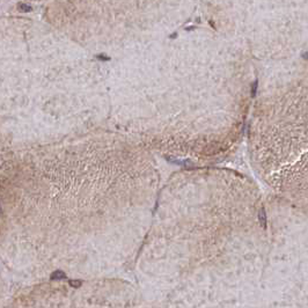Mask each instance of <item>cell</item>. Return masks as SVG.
<instances>
[{
    "instance_id": "obj_3",
    "label": "cell",
    "mask_w": 308,
    "mask_h": 308,
    "mask_svg": "<svg viewBox=\"0 0 308 308\" xmlns=\"http://www.w3.org/2000/svg\"><path fill=\"white\" fill-rule=\"evenodd\" d=\"M68 283L73 287H80L81 286V280H70Z\"/></svg>"
},
{
    "instance_id": "obj_2",
    "label": "cell",
    "mask_w": 308,
    "mask_h": 308,
    "mask_svg": "<svg viewBox=\"0 0 308 308\" xmlns=\"http://www.w3.org/2000/svg\"><path fill=\"white\" fill-rule=\"evenodd\" d=\"M258 218H260V222L263 227H266V217H265L264 209H261L260 213H258Z\"/></svg>"
},
{
    "instance_id": "obj_5",
    "label": "cell",
    "mask_w": 308,
    "mask_h": 308,
    "mask_svg": "<svg viewBox=\"0 0 308 308\" xmlns=\"http://www.w3.org/2000/svg\"><path fill=\"white\" fill-rule=\"evenodd\" d=\"M0 214H1V207H0Z\"/></svg>"
},
{
    "instance_id": "obj_4",
    "label": "cell",
    "mask_w": 308,
    "mask_h": 308,
    "mask_svg": "<svg viewBox=\"0 0 308 308\" xmlns=\"http://www.w3.org/2000/svg\"><path fill=\"white\" fill-rule=\"evenodd\" d=\"M256 91H257V81L253 85V88H251V96L253 97L256 96Z\"/></svg>"
},
{
    "instance_id": "obj_1",
    "label": "cell",
    "mask_w": 308,
    "mask_h": 308,
    "mask_svg": "<svg viewBox=\"0 0 308 308\" xmlns=\"http://www.w3.org/2000/svg\"><path fill=\"white\" fill-rule=\"evenodd\" d=\"M51 280H60V279H65L66 278V274L63 271H55L51 274Z\"/></svg>"
}]
</instances>
